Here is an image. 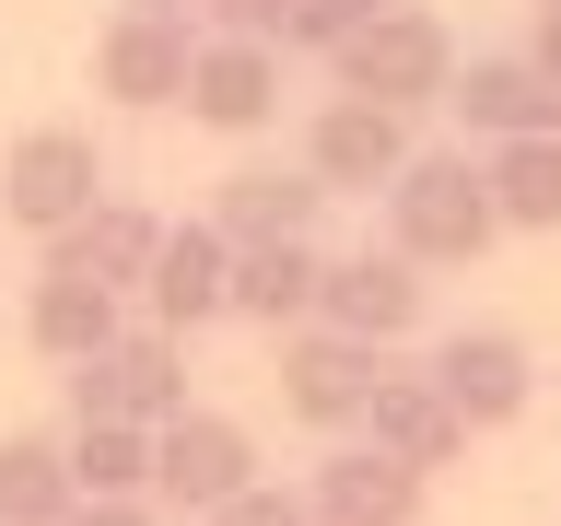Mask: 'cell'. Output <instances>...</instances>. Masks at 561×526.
Returning <instances> with one entry per match:
<instances>
[{
  "label": "cell",
  "instance_id": "1",
  "mask_svg": "<svg viewBox=\"0 0 561 526\" xmlns=\"http://www.w3.org/2000/svg\"><path fill=\"white\" fill-rule=\"evenodd\" d=\"M386 235H398L410 270H468V258L503 245V222H491V187L468 152H410L386 175Z\"/></svg>",
  "mask_w": 561,
  "mask_h": 526
},
{
  "label": "cell",
  "instance_id": "25",
  "mask_svg": "<svg viewBox=\"0 0 561 526\" xmlns=\"http://www.w3.org/2000/svg\"><path fill=\"white\" fill-rule=\"evenodd\" d=\"M280 24H293V0H210V35H270L280 47Z\"/></svg>",
  "mask_w": 561,
  "mask_h": 526
},
{
  "label": "cell",
  "instance_id": "27",
  "mask_svg": "<svg viewBox=\"0 0 561 526\" xmlns=\"http://www.w3.org/2000/svg\"><path fill=\"white\" fill-rule=\"evenodd\" d=\"M526 59L550 70V94H561V12H538V35H526Z\"/></svg>",
  "mask_w": 561,
  "mask_h": 526
},
{
  "label": "cell",
  "instance_id": "29",
  "mask_svg": "<svg viewBox=\"0 0 561 526\" xmlns=\"http://www.w3.org/2000/svg\"><path fill=\"white\" fill-rule=\"evenodd\" d=\"M538 12H561V0H538Z\"/></svg>",
  "mask_w": 561,
  "mask_h": 526
},
{
  "label": "cell",
  "instance_id": "13",
  "mask_svg": "<svg viewBox=\"0 0 561 526\" xmlns=\"http://www.w3.org/2000/svg\"><path fill=\"white\" fill-rule=\"evenodd\" d=\"M152 245H164V222H152L140 199H94L70 235H47V270H59V281H94V293L129 305L140 281H152Z\"/></svg>",
  "mask_w": 561,
  "mask_h": 526
},
{
  "label": "cell",
  "instance_id": "7",
  "mask_svg": "<svg viewBox=\"0 0 561 526\" xmlns=\"http://www.w3.org/2000/svg\"><path fill=\"white\" fill-rule=\"evenodd\" d=\"M375 375H386L375 340H340V328H293L280 340V410L305 421V433H351L363 398H375Z\"/></svg>",
  "mask_w": 561,
  "mask_h": 526
},
{
  "label": "cell",
  "instance_id": "16",
  "mask_svg": "<svg viewBox=\"0 0 561 526\" xmlns=\"http://www.w3.org/2000/svg\"><path fill=\"white\" fill-rule=\"evenodd\" d=\"M316 281H328V245H316V235L234 245V293H222V316H245V328L293 340V328H316Z\"/></svg>",
  "mask_w": 561,
  "mask_h": 526
},
{
  "label": "cell",
  "instance_id": "2",
  "mask_svg": "<svg viewBox=\"0 0 561 526\" xmlns=\"http://www.w3.org/2000/svg\"><path fill=\"white\" fill-rule=\"evenodd\" d=\"M328 70H340V94L386 105V117H421V105H445V82H456V24L421 12V0H386L375 24H351L340 47H328Z\"/></svg>",
  "mask_w": 561,
  "mask_h": 526
},
{
  "label": "cell",
  "instance_id": "12",
  "mask_svg": "<svg viewBox=\"0 0 561 526\" xmlns=\"http://www.w3.org/2000/svg\"><path fill=\"white\" fill-rule=\"evenodd\" d=\"M187 59H199L187 12H117V24H105V47H94V82H105L117 105H140V117H152V105L187 94Z\"/></svg>",
  "mask_w": 561,
  "mask_h": 526
},
{
  "label": "cell",
  "instance_id": "28",
  "mask_svg": "<svg viewBox=\"0 0 561 526\" xmlns=\"http://www.w3.org/2000/svg\"><path fill=\"white\" fill-rule=\"evenodd\" d=\"M129 12H175V0H129Z\"/></svg>",
  "mask_w": 561,
  "mask_h": 526
},
{
  "label": "cell",
  "instance_id": "8",
  "mask_svg": "<svg viewBox=\"0 0 561 526\" xmlns=\"http://www.w3.org/2000/svg\"><path fill=\"white\" fill-rule=\"evenodd\" d=\"M421 293L433 281L398 258V245H363V258H328V281H316V328H340V340H375V351H398L421 328Z\"/></svg>",
  "mask_w": 561,
  "mask_h": 526
},
{
  "label": "cell",
  "instance_id": "18",
  "mask_svg": "<svg viewBox=\"0 0 561 526\" xmlns=\"http://www.w3.org/2000/svg\"><path fill=\"white\" fill-rule=\"evenodd\" d=\"M351 433H363L375 456H398V468H421V480L468 456V433H456V410H445V398H433L421 375H375V398H363V421H351Z\"/></svg>",
  "mask_w": 561,
  "mask_h": 526
},
{
  "label": "cell",
  "instance_id": "21",
  "mask_svg": "<svg viewBox=\"0 0 561 526\" xmlns=\"http://www.w3.org/2000/svg\"><path fill=\"white\" fill-rule=\"evenodd\" d=\"M59 456H70V491L82 503H152V433L140 421H70Z\"/></svg>",
  "mask_w": 561,
  "mask_h": 526
},
{
  "label": "cell",
  "instance_id": "4",
  "mask_svg": "<svg viewBox=\"0 0 561 526\" xmlns=\"http://www.w3.org/2000/svg\"><path fill=\"white\" fill-rule=\"evenodd\" d=\"M70 375V421H175L187 410V340H164V328H117V340L94 351V363H59Z\"/></svg>",
  "mask_w": 561,
  "mask_h": 526
},
{
  "label": "cell",
  "instance_id": "14",
  "mask_svg": "<svg viewBox=\"0 0 561 526\" xmlns=\"http://www.w3.org/2000/svg\"><path fill=\"white\" fill-rule=\"evenodd\" d=\"M445 105L468 117V140H538V129H561V94H550V70L526 59V47H503V59H456Z\"/></svg>",
  "mask_w": 561,
  "mask_h": 526
},
{
  "label": "cell",
  "instance_id": "19",
  "mask_svg": "<svg viewBox=\"0 0 561 526\" xmlns=\"http://www.w3.org/2000/svg\"><path fill=\"white\" fill-rule=\"evenodd\" d=\"M480 187H491V222H503V235H561V129L491 140V152H480Z\"/></svg>",
  "mask_w": 561,
  "mask_h": 526
},
{
  "label": "cell",
  "instance_id": "10",
  "mask_svg": "<svg viewBox=\"0 0 561 526\" xmlns=\"http://www.w3.org/2000/svg\"><path fill=\"white\" fill-rule=\"evenodd\" d=\"M175 105H187L199 129H270V117H280V47H270V35H199Z\"/></svg>",
  "mask_w": 561,
  "mask_h": 526
},
{
  "label": "cell",
  "instance_id": "17",
  "mask_svg": "<svg viewBox=\"0 0 561 526\" xmlns=\"http://www.w3.org/2000/svg\"><path fill=\"white\" fill-rule=\"evenodd\" d=\"M316 222H328V187L305 164H245L210 199V235L222 245H280V235H316Z\"/></svg>",
  "mask_w": 561,
  "mask_h": 526
},
{
  "label": "cell",
  "instance_id": "3",
  "mask_svg": "<svg viewBox=\"0 0 561 526\" xmlns=\"http://www.w3.org/2000/svg\"><path fill=\"white\" fill-rule=\"evenodd\" d=\"M105 199V152H94V129H24L12 152H0V222L12 235H70L82 210Z\"/></svg>",
  "mask_w": 561,
  "mask_h": 526
},
{
  "label": "cell",
  "instance_id": "23",
  "mask_svg": "<svg viewBox=\"0 0 561 526\" xmlns=\"http://www.w3.org/2000/svg\"><path fill=\"white\" fill-rule=\"evenodd\" d=\"M386 0H293V24H280V47H316V59H328V47H340L351 24H375Z\"/></svg>",
  "mask_w": 561,
  "mask_h": 526
},
{
  "label": "cell",
  "instance_id": "20",
  "mask_svg": "<svg viewBox=\"0 0 561 526\" xmlns=\"http://www.w3.org/2000/svg\"><path fill=\"white\" fill-rule=\"evenodd\" d=\"M117 328H129V305H117V293H94V281H59V270L35 281V305H24V340L47 351V363H94Z\"/></svg>",
  "mask_w": 561,
  "mask_h": 526
},
{
  "label": "cell",
  "instance_id": "11",
  "mask_svg": "<svg viewBox=\"0 0 561 526\" xmlns=\"http://www.w3.org/2000/svg\"><path fill=\"white\" fill-rule=\"evenodd\" d=\"M421 468H398V456L375 445H328L316 456V480H305V515L316 526H421Z\"/></svg>",
  "mask_w": 561,
  "mask_h": 526
},
{
  "label": "cell",
  "instance_id": "9",
  "mask_svg": "<svg viewBox=\"0 0 561 526\" xmlns=\"http://www.w3.org/2000/svg\"><path fill=\"white\" fill-rule=\"evenodd\" d=\"M410 152H421L410 117H386V105H363V94L316 105V129H305V175L328 187V199H375L386 175L410 164Z\"/></svg>",
  "mask_w": 561,
  "mask_h": 526
},
{
  "label": "cell",
  "instance_id": "24",
  "mask_svg": "<svg viewBox=\"0 0 561 526\" xmlns=\"http://www.w3.org/2000/svg\"><path fill=\"white\" fill-rule=\"evenodd\" d=\"M199 526H316V515H305V491H280V480H245L234 503H210Z\"/></svg>",
  "mask_w": 561,
  "mask_h": 526
},
{
  "label": "cell",
  "instance_id": "26",
  "mask_svg": "<svg viewBox=\"0 0 561 526\" xmlns=\"http://www.w3.org/2000/svg\"><path fill=\"white\" fill-rule=\"evenodd\" d=\"M59 526H164V515H152V503H70Z\"/></svg>",
  "mask_w": 561,
  "mask_h": 526
},
{
  "label": "cell",
  "instance_id": "22",
  "mask_svg": "<svg viewBox=\"0 0 561 526\" xmlns=\"http://www.w3.org/2000/svg\"><path fill=\"white\" fill-rule=\"evenodd\" d=\"M82 491H70L59 433H0V526H59Z\"/></svg>",
  "mask_w": 561,
  "mask_h": 526
},
{
  "label": "cell",
  "instance_id": "5",
  "mask_svg": "<svg viewBox=\"0 0 561 526\" xmlns=\"http://www.w3.org/2000/svg\"><path fill=\"white\" fill-rule=\"evenodd\" d=\"M257 480V433L234 410H175L152 421V515H210Z\"/></svg>",
  "mask_w": 561,
  "mask_h": 526
},
{
  "label": "cell",
  "instance_id": "6",
  "mask_svg": "<svg viewBox=\"0 0 561 526\" xmlns=\"http://www.w3.org/2000/svg\"><path fill=\"white\" fill-rule=\"evenodd\" d=\"M421 386L456 410V433H503V421H526V398H538V363H526L515 328H445L433 363H421Z\"/></svg>",
  "mask_w": 561,
  "mask_h": 526
},
{
  "label": "cell",
  "instance_id": "15",
  "mask_svg": "<svg viewBox=\"0 0 561 526\" xmlns=\"http://www.w3.org/2000/svg\"><path fill=\"white\" fill-rule=\"evenodd\" d=\"M222 293H234V245L210 235V222H164L152 281H140L152 328H164V340H187V328H210V316H222Z\"/></svg>",
  "mask_w": 561,
  "mask_h": 526
}]
</instances>
